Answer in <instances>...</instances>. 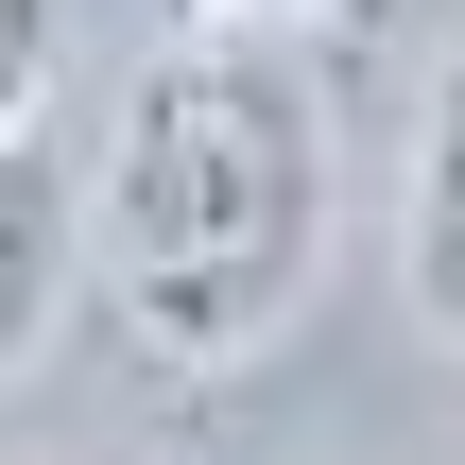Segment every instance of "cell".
Here are the masks:
<instances>
[{
	"label": "cell",
	"mask_w": 465,
	"mask_h": 465,
	"mask_svg": "<svg viewBox=\"0 0 465 465\" xmlns=\"http://www.w3.org/2000/svg\"><path fill=\"white\" fill-rule=\"evenodd\" d=\"M328 207H345V155L311 104V52L155 35V69L121 86V138L86 173V276L155 380H242L328 276Z\"/></svg>",
	"instance_id": "cell-1"
},
{
	"label": "cell",
	"mask_w": 465,
	"mask_h": 465,
	"mask_svg": "<svg viewBox=\"0 0 465 465\" xmlns=\"http://www.w3.org/2000/svg\"><path fill=\"white\" fill-rule=\"evenodd\" d=\"M69 276H86V173H52V121L0 138V380L69 328Z\"/></svg>",
	"instance_id": "cell-2"
},
{
	"label": "cell",
	"mask_w": 465,
	"mask_h": 465,
	"mask_svg": "<svg viewBox=\"0 0 465 465\" xmlns=\"http://www.w3.org/2000/svg\"><path fill=\"white\" fill-rule=\"evenodd\" d=\"M397 276H414V328L465 362V52L414 121V207H397Z\"/></svg>",
	"instance_id": "cell-3"
},
{
	"label": "cell",
	"mask_w": 465,
	"mask_h": 465,
	"mask_svg": "<svg viewBox=\"0 0 465 465\" xmlns=\"http://www.w3.org/2000/svg\"><path fill=\"white\" fill-rule=\"evenodd\" d=\"M52 69H69V0H0V138L52 121Z\"/></svg>",
	"instance_id": "cell-4"
},
{
	"label": "cell",
	"mask_w": 465,
	"mask_h": 465,
	"mask_svg": "<svg viewBox=\"0 0 465 465\" xmlns=\"http://www.w3.org/2000/svg\"><path fill=\"white\" fill-rule=\"evenodd\" d=\"M155 17H173V35H293V52H311V35H380L397 0H155Z\"/></svg>",
	"instance_id": "cell-5"
}]
</instances>
